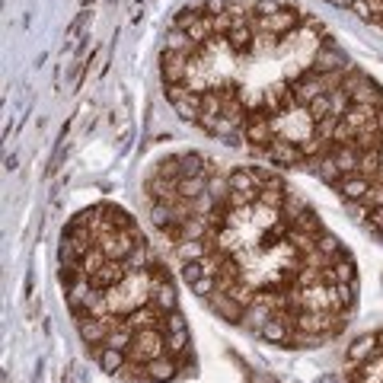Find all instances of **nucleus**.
<instances>
[{"label": "nucleus", "instance_id": "nucleus-3", "mask_svg": "<svg viewBox=\"0 0 383 383\" xmlns=\"http://www.w3.org/2000/svg\"><path fill=\"white\" fill-rule=\"evenodd\" d=\"M67 313L100 371L125 383L195 374V342L167 259L138 217L112 201L80 208L61 230Z\"/></svg>", "mask_w": 383, "mask_h": 383}, {"label": "nucleus", "instance_id": "nucleus-1", "mask_svg": "<svg viewBox=\"0 0 383 383\" xmlns=\"http://www.w3.org/2000/svg\"><path fill=\"white\" fill-rule=\"evenodd\" d=\"M160 84L185 125L326 185L383 240V86L291 0H198L176 13Z\"/></svg>", "mask_w": 383, "mask_h": 383}, {"label": "nucleus", "instance_id": "nucleus-5", "mask_svg": "<svg viewBox=\"0 0 383 383\" xmlns=\"http://www.w3.org/2000/svg\"><path fill=\"white\" fill-rule=\"evenodd\" d=\"M329 3L348 10V13H355L358 19H364V23L383 29V0H329Z\"/></svg>", "mask_w": 383, "mask_h": 383}, {"label": "nucleus", "instance_id": "nucleus-4", "mask_svg": "<svg viewBox=\"0 0 383 383\" xmlns=\"http://www.w3.org/2000/svg\"><path fill=\"white\" fill-rule=\"evenodd\" d=\"M345 383H383V329L361 335L348 348Z\"/></svg>", "mask_w": 383, "mask_h": 383}, {"label": "nucleus", "instance_id": "nucleus-2", "mask_svg": "<svg viewBox=\"0 0 383 383\" xmlns=\"http://www.w3.org/2000/svg\"><path fill=\"white\" fill-rule=\"evenodd\" d=\"M141 195L183 281L227 326L275 348H317L351 323L355 256L281 173L176 150L147 167Z\"/></svg>", "mask_w": 383, "mask_h": 383}]
</instances>
